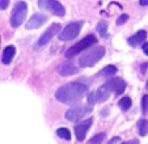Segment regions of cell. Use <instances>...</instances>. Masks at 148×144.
<instances>
[{"mask_svg":"<svg viewBox=\"0 0 148 144\" xmlns=\"http://www.w3.org/2000/svg\"><path fill=\"white\" fill-rule=\"evenodd\" d=\"M103 139H105V134H103V132H100V134H97V135L93 136L92 139H89V143H90V144H93V143L98 144V143H102Z\"/></svg>","mask_w":148,"mask_h":144,"instance_id":"21","label":"cell"},{"mask_svg":"<svg viewBox=\"0 0 148 144\" xmlns=\"http://www.w3.org/2000/svg\"><path fill=\"white\" fill-rule=\"evenodd\" d=\"M46 16L45 14H41V13H36L32 16V19H29V21L26 22L25 28L28 29V30H33V29H38L41 28L43 24L46 22Z\"/></svg>","mask_w":148,"mask_h":144,"instance_id":"11","label":"cell"},{"mask_svg":"<svg viewBox=\"0 0 148 144\" xmlns=\"http://www.w3.org/2000/svg\"><path fill=\"white\" fill-rule=\"evenodd\" d=\"M108 86L110 88V91H113L115 94H122L126 89V81L123 79H110V80L106 81Z\"/></svg>","mask_w":148,"mask_h":144,"instance_id":"12","label":"cell"},{"mask_svg":"<svg viewBox=\"0 0 148 144\" xmlns=\"http://www.w3.org/2000/svg\"><path fill=\"white\" fill-rule=\"evenodd\" d=\"M96 42H97L96 37L92 36V34H89V36H87L85 38L81 39V41H79L76 45H73L72 47H70V49L66 51V56H67V58H72V56L77 55L79 53H81V51L89 49V47L93 46Z\"/></svg>","mask_w":148,"mask_h":144,"instance_id":"3","label":"cell"},{"mask_svg":"<svg viewBox=\"0 0 148 144\" xmlns=\"http://www.w3.org/2000/svg\"><path fill=\"white\" fill-rule=\"evenodd\" d=\"M60 29H62V25H60V24H58V22L53 24V25H51L50 28H49L45 32V33L42 34L41 38L38 39V42L36 43V49H39V47L45 46L46 43H49V42H50V39H53V37L55 36V34L58 33Z\"/></svg>","mask_w":148,"mask_h":144,"instance_id":"9","label":"cell"},{"mask_svg":"<svg viewBox=\"0 0 148 144\" xmlns=\"http://www.w3.org/2000/svg\"><path fill=\"white\" fill-rule=\"evenodd\" d=\"M110 88L108 86V84H102L97 91H93L90 93H88V102L90 105H95V104H98V102H103L106 101L110 96Z\"/></svg>","mask_w":148,"mask_h":144,"instance_id":"7","label":"cell"},{"mask_svg":"<svg viewBox=\"0 0 148 144\" xmlns=\"http://www.w3.org/2000/svg\"><path fill=\"white\" fill-rule=\"evenodd\" d=\"M121 141H122V139L118 138V136H115V138L110 139V140H109V144H113V143H121Z\"/></svg>","mask_w":148,"mask_h":144,"instance_id":"25","label":"cell"},{"mask_svg":"<svg viewBox=\"0 0 148 144\" xmlns=\"http://www.w3.org/2000/svg\"><path fill=\"white\" fill-rule=\"evenodd\" d=\"M58 72H59V75H62V76L75 75L76 72H77V67H75L72 63H70V62H64V63H62L60 66H59Z\"/></svg>","mask_w":148,"mask_h":144,"instance_id":"14","label":"cell"},{"mask_svg":"<svg viewBox=\"0 0 148 144\" xmlns=\"http://www.w3.org/2000/svg\"><path fill=\"white\" fill-rule=\"evenodd\" d=\"M8 5H9V0H0V8L1 9H5Z\"/></svg>","mask_w":148,"mask_h":144,"instance_id":"24","label":"cell"},{"mask_svg":"<svg viewBox=\"0 0 148 144\" xmlns=\"http://www.w3.org/2000/svg\"><path fill=\"white\" fill-rule=\"evenodd\" d=\"M92 122H93V119L88 118V119H85V121H83V122L77 123V125L75 126V135H76V139H77L79 141H83L84 139H85L87 131L89 130Z\"/></svg>","mask_w":148,"mask_h":144,"instance_id":"10","label":"cell"},{"mask_svg":"<svg viewBox=\"0 0 148 144\" xmlns=\"http://www.w3.org/2000/svg\"><path fill=\"white\" fill-rule=\"evenodd\" d=\"M96 30H97V33L100 34L102 38H108V24H106V21H103V20L98 21L97 26H96Z\"/></svg>","mask_w":148,"mask_h":144,"instance_id":"16","label":"cell"},{"mask_svg":"<svg viewBox=\"0 0 148 144\" xmlns=\"http://www.w3.org/2000/svg\"><path fill=\"white\" fill-rule=\"evenodd\" d=\"M115 72H117V67L115 66H106L105 68H102L100 71L98 76H105V77H108V76H113Z\"/></svg>","mask_w":148,"mask_h":144,"instance_id":"18","label":"cell"},{"mask_svg":"<svg viewBox=\"0 0 148 144\" xmlns=\"http://www.w3.org/2000/svg\"><path fill=\"white\" fill-rule=\"evenodd\" d=\"M145 88H147V89H148V81H147V84H145Z\"/></svg>","mask_w":148,"mask_h":144,"instance_id":"29","label":"cell"},{"mask_svg":"<svg viewBox=\"0 0 148 144\" xmlns=\"http://www.w3.org/2000/svg\"><path fill=\"white\" fill-rule=\"evenodd\" d=\"M118 106L121 108V110L123 111H127L130 108H131V98L130 97H122L119 101H118Z\"/></svg>","mask_w":148,"mask_h":144,"instance_id":"17","label":"cell"},{"mask_svg":"<svg viewBox=\"0 0 148 144\" xmlns=\"http://www.w3.org/2000/svg\"><path fill=\"white\" fill-rule=\"evenodd\" d=\"M139 4H140V5H143V7H144V5H148V0H140Z\"/></svg>","mask_w":148,"mask_h":144,"instance_id":"27","label":"cell"},{"mask_svg":"<svg viewBox=\"0 0 148 144\" xmlns=\"http://www.w3.org/2000/svg\"><path fill=\"white\" fill-rule=\"evenodd\" d=\"M127 20H129V16H127V14H121V16L118 17V20H117V25L118 26L123 25V24H125Z\"/></svg>","mask_w":148,"mask_h":144,"instance_id":"23","label":"cell"},{"mask_svg":"<svg viewBox=\"0 0 148 144\" xmlns=\"http://www.w3.org/2000/svg\"><path fill=\"white\" fill-rule=\"evenodd\" d=\"M88 93V86L80 81H73V83H67L62 85L56 91L55 97L58 101L63 104H76L85 97Z\"/></svg>","mask_w":148,"mask_h":144,"instance_id":"1","label":"cell"},{"mask_svg":"<svg viewBox=\"0 0 148 144\" xmlns=\"http://www.w3.org/2000/svg\"><path fill=\"white\" fill-rule=\"evenodd\" d=\"M142 109L144 113H147L148 111V96L145 94V96H143L142 98Z\"/></svg>","mask_w":148,"mask_h":144,"instance_id":"22","label":"cell"},{"mask_svg":"<svg viewBox=\"0 0 148 144\" xmlns=\"http://www.w3.org/2000/svg\"><path fill=\"white\" fill-rule=\"evenodd\" d=\"M142 50H143V53H144L145 55H148V42H147V43H144V45H143Z\"/></svg>","mask_w":148,"mask_h":144,"instance_id":"26","label":"cell"},{"mask_svg":"<svg viewBox=\"0 0 148 144\" xmlns=\"http://www.w3.org/2000/svg\"><path fill=\"white\" fill-rule=\"evenodd\" d=\"M147 66H148V64H143V66H142V72H143V73L145 72V68H147Z\"/></svg>","mask_w":148,"mask_h":144,"instance_id":"28","label":"cell"},{"mask_svg":"<svg viewBox=\"0 0 148 144\" xmlns=\"http://www.w3.org/2000/svg\"><path fill=\"white\" fill-rule=\"evenodd\" d=\"M56 135L59 136L60 139H64V140H71V134L67 128L62 127V128H58L56 130Z\"/></svg>","mask_w":148,"mask_h":144,"instance_id":"20","label":"cell"},{"mask_svg":"<svg viewBox=\"0 0 148 144\" xmlns=\"http://www.w3.org/2000/svg\"><path fill=\"white\" fill-rule=\"evenodd\" d=\"M92 111V105L89 102L88 104H84V105H77L72 106L71 109H68L67 113H66V118L71 122H76L79 119H81L83 117H85V114H89Z\"/></svg>","mask_w":148,"mask_h":144,"instance_id":"4","label":"cell"},{"mask_svg":"<svg viewBox=\"0 0 148 144\" xmlns=\"http://www.w3.org/2000/svg\"><path fill=\"white\" fill-rule=\"evenodd\" d=\"M138 130H139V135L140 136H145L148 132V122L145 119H140L138 123Z\"/></svg>","mask_w":148,"mask_h":144,"instance_id":"19","label":"cell"},{"mask_svg":"<svg viewBox=\"0 0 148 144\" xmlns=\"http://www.w3.org/2000/svg\"><path fill=\"white\" fill-rule=\"evenodd\" d=\"M145 38H147V32L145 30H139V32H136L134 36L129 37V38H127V42H129L130 46L136 47V46H139V45H142L143 42H144Z\"/></svg>","mask_w":148,"mask_h":144,"instance_id":"13","label":"cell"},{"mask_svg":"<svg viewBox=\"0 0 148 144\" xmlns=\"http://www.w3.org/2000/svg\"><path fill=\"white\" fill-rule=\"evenodd\" d=\"M14 54H16V49H14V46H7L3 51L1 62H3L4 64H9L12 62V59H13Z\"/></svg>","mask_w":148,"mask_h":144,"instance_id":"15","label":"cell"},{"mask_svg":"<svg viewBox=\"0 0 148 144\" xmlns=\"http://www.w3.org/2000/svg\"><path fill=\"white\" fill-rule=\"evenodd\" d=\"M38 7L60 17L64 16V13H66L64 7L62 5L59 1H56V0H38Z\"/></svg>","mask_w":148,"mask_h":144,"instance_id":"8","label":"cell"},{"mask_svg":"<svg viewBox=\"0 0 148 144\" xmlns=\"http://www.w3.org/2000/svg\"><path fill=\"white\" fill-rule=\"evenodd\" d=\"M81 28H83V21H75L68 24L67 26H64V29H60L59 32V39L60 41H71V39L76 38L80 33Z\"/></svg>","mask_w":148,"mask_h":144,"instance_id":"5","label":"cell"},{"mask_svg":"<svg viewBox=\"0 0 148 144\" xmlns=\"http://www.w3.org/2000/svg\"><path fill=\"white\" fill-rule=\"evenodd\" d=\"M26 13H28V5L25 1H18L14 5L13 12L11 14V25L13 28H17L23 24V21L25 20Z\"/></svg>","mask_w":148,"mask_h":144,"instance_id":"6","label":"cell"},{"mask_svg":"<svg viewBox=\"0 0 148 144\" xmlns=\"http://www.w3.org/2000/svg\"><path fill=\"white\" fill-rule=\"evenodd\" d=\"M103 55H105V49H103L102 46H96V47H93V49H89V50L80 58L79 66L83 67V68L93 67Z\"/></svg>","mask_w":148,"mask_h":144,"instance_id":"2","label":"cell"}]
</instances>
